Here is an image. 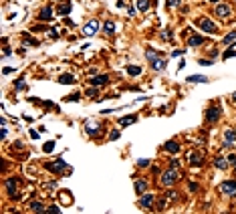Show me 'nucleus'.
Returning <instances> with one entry per match:
<instances>
[{"label": "nucleus", "instance_id": "1", "mask_svg": "<svg viewBox=\"0 0 236 214\" xmlns=\"http://www.w3.org/2000/svg\"><path fill=\"white\" fill-rule=\"evenodd\" d=\"M178 180H180V172H178V168L170 166V170H168V172H164V176H161V184H164L166 188H170V186H174Z\"/></svg>", "mask_w": 236, "mask_h": 214}, {"label": "nucleus", "instance_id": "2", "mask_svg": "<svg viewBox=\"0 0 236 214\" xmlns=\"http://www.w3.org/2000/svg\"><path fill=\"white\" fill-rule=\"evenodd\" d=\"M220 115H222V107H218V105H214V107H210L208 111H206V119H208L210 123H214V121H218L220 119Z\"/></svg>", "mask_w": 236, "mask_h": 214}, {"label": "nucleus", "instance_id": "3", "mask_svg": "<svg viewBox=\"0 0 236 214\" xmlns=\"http://www.w3.org/2000/svg\"><path fill=\"white\" fill-rule=\"evenodd\" d=\"M65 168H69V166H67L63 160H57V162H51V164H46V170H49V172H55V174H61Z\"/></svg>", "mask_w": 236, "mask_h": 214}, {"label": "nucleus", "instance_id": "4", "mask_svg": "<svg viewBox=\"0 0 236 214\" xmlns=\"http://www.w3.org/2000/svg\"><path fill=\"white\" fill-rule=\"evenodd\" d=\"M198 27L202 28V31H206V32H212V35L216 32V24H214L210 18H200L198 20Z\"/></svg>", "mask_w": 236, "mask_h": 214}, {"label": "nucleus", "instance_id": "5", "mask_svg": "<svg viewBox=\"0 0 236 214\" xmlns=\"http://www.w3.org/2000/svg\"><path fill=\"white\" fill-rule=\"evenodd\" d=\"M230 14H232V8H230L228 4H218L216 6V16L218 18H228Z\"/></svg>", "mask_w": 236, "mask_h": 214}, {"label": "nucleus", "instance_id": "6", "mask_svg": "<svg viewBox=\"0 0 236 214\" xmlns=\"http://www.w3.org/2000/svg\"><path fill=\"white\" fill-rule=\"evenodd\" d=\"M220 190L224 192V194H230V196H234V194H236V180H228V182H222Z\"/></svg>", "mask_w": 236, "mask_h": 214}, {"label": "nucleus", "instance_id": "7", "mask_svg": "<svg viewBox=\"0 0 236 214\" xmlns=\"http://www.w3.org/2000/svg\"><path fill=\"white\" fill-rule=\"evenodd\" d=\"M97 28H99V22H97V20H91L89 24H85L83 35L85 36H91V35H95V32H97Z\"/></svg>", "mask_w": 236, "mask_h": 214}, {"label": "nucleus", "instance_id": "8", "mask_svg": "<svg viewBox=\"0 0 236 214\" xmlns=\"http://www.w3.org/2000/svg\"><path fill=\"white\" fill-rule=\"evenodd\" d=\"M164 149H166L168 153H178V152H180V143L176 142V139H170V142L164 143Z\"/></svg>", "mask_w": 236, "mask_h": 214}, {"label": "nucleus", "instance_id": "9", "mask_svg": "<svg viewBox=\"0 0 236 214\" xmlns=\"http://www.w3.org/2000/svg\"><path fill=\"white\" fill-rule=\"evenodd\" d=\"M152 69L153 71H164L166 69V61H164V59H160V57L153 59V61H152Z\"/></svg>", "mask_w": 236, "mask_h": 214}, {"label": "nucleus", "instance_id": "10", "mask_svg": "<svg viewBox=\"0 0 236 214\" xmlns=\"http://www.w3.org/2000/svg\"><path fill=\"white\" fill-rule=\"evenodd\" d=\"M188 83H208V77H204V75H190L188 77Z\"/></svg>", "mask_w": 236, "mask_h": 214}, {"label": "nucleus", "instance_id": "11", "mask_svg": "<svg viewBox=\"0 0 236 214\" xmlns=\"http://www.w3.org/2000/svg\"><path fill=\"white\" fill-rule=\"evenodd\" d=\"M145 190H147V182L145 180H135V192L137 194H143Z\"/></svg>", "mask_w": 236, "mask_h": 214}, {"label": "nucleus", "instance_id": "12", "mask_svg": "<svg viewBox=\"0 0 236 214\" xmlns=\"http://www.w3.org/2000/svg\"><path fill=\"white\" fill-rule=\"evenodd\" d=\"M202 42H204V38L200 35H192L190 38H188V45L190 46H198V45H202Z\"/></svg>", "mask_w": 236, "mask_h": 214}, {"label": "nucleus", "instance_id": "13", "mask_svg": "<svg viewBox=\"0 0 236 214\" xmlns=\"http://www.w3.org/2000/svg\"><path fill=\"white\" fill-rule=\"evenodd\" d=\"M153 200H156V198H153L152 194H143V196H141V206L149 208V206H152V204H153Z\"/></svg>", "mask_w": 236, "mask_h": 214}, {"label": "nucleus", "instance_id": "14", "mask_svg": "<svg viewBox=\"0 0 236 214\" xmlns=\"http://www.w3.org/2000/svg\"><path fill=\"white\" fill-rule=\"evenodd\" d=\"M190 164H192V166H202V156H200L198 152L190 153Z\"/></svg>", "mask_w": 236, "mask_h": 214}, {"label": "nucleus", "instance_id": "15", "mask_svg": "<svg viewBox=\"0 0 236 214\" xmlns=\"http://www.w3.org/2000/svg\"><path fill=\"white\" fill-rule=\"evenodd\" d=\"M214 166H216L218 170H226V168H228V160H224V158H216V160H214Z\"/></svg>", "mask_w": 236, "mask_h": 214}, {"label": "nucleus", "instance_id": "16", "mask_svg": "<svg viewBox=\"0 0 236 214\" xmlns=\"http://www.w3.org/2000/svg\"><path fill=\"white\" fill-rule=\"evenodd\" d=\"M135 121H137V115H127V117H123L119 123H121L123 127H127V125H131V123H135Z\"/></svg>", "mask_w": 236, "mask_h": 214}, {"label": "nucleus", "instance_id": "17", "mask_svg": "<svg viewBox=\"0 0 236 214\" xmlns=\"http://www.w3.org/2000/svg\"><path fill=\"white\" fill-rule=\"evenodd\" d=\"M232 142H236V131L228 129V131H226V138H224V143H226V145H230Z\"/></svg>", "mask_w": 236, "mask_h": 214}, {"label": "nucleus", "instance_id": "18", "mask_svg": "<svg viewBox=\"0 0 236 214\" xmlns=\"http://www.w3.org/2000/svg\"><path fill=\"white\" fill-rule=\"evenodd\" d=\"M85 125H87V131H89V134H91V135H93V134H95V131H97V129H99V123H97V121H95V123H93V121H91V119H87V123H85Z\"/></svg>", "mask_w": 236, "mask_h": 214}, {"label": "nucleus", "instance_id": "19", "mask_svg": "<svg viewBox=\"0 0 236 214\" xmlns=\"http://www.w3.org/2000/svg\"><path fill=\"white\" fill-rule=\"evenodd\" d=\"M107 81H109V77H107V75H101V77H93L91 83H93V85H105Z\"/></svg>", "mask_w": 236, "mask_h": 214}, {"label": "nucleus", "instance_id": "20", "mask_svg": "<svg viewBox=\"0 0 236 214\" xmlns=\"http://www.w3.org/2000/svg\"><path fill=\"white\" fill-rule=\"evenodd\" d=\"M16 182L18 180H14V178H10L6 182V188H8V192H10V196H14V190H16Z\"/></svg>", "mask_w": 236, "mask_h": 214}, {"label": "nucleus", "instance_id": "21", "mask_svg": "<svg viewBox=\"0 0 236 214\" xmlns=\"http://www.w3.org/2000/svg\"><path fill=\"white\" fill-rule=\"evenodd\" d=\"M38 16H41V20H49L51 16H53V10L46 6V8H42V10H41V14H38Z\"/></svg>", "mask_w": 236, "mask_h": 214}, {"label": "nucleus", "instance_id": "22", "mask_svg": "<svg viewBox=\"0 0 236 214\" xmlns=\"http://www.w3.org/2000/svg\"><path fill=\"white\" fill-rule=\"evenodd\" d=\"M127 73H129L131 77H137V75L141 73V69H139L137 65H127Z\"/></svg>", "mask_w": 236, "mask_h": 214}, {"label": "nucleus", "instance_id": "23", "mask_svg": "<svg viewBox=\"0 0 236 214\" xmlns=\"http://www.w3.org/2000/svg\"><path fill=\"white\" fill-rule=\"evenodd\" d=\"M137 8H139L141 12L149 10V0H137Z\"/></svg>", "mask_w": 236, "mask_h": 214}, {"label": "nucleus", "instance_id": "24", "mask_svg": "<svg viewBox=\"0 0 236 214\" xmlns=\"http://www.w3.org/2000/svg\"><path fill=\"white\" fill-rule=\"evenodd\" d=\"M222 41H224V45H232V42L236 41V31H232L230 35H226L224 38H222Z\"/></svg>", "mask_w": 236, "mask_h": 214}, {"label": "nucleus", "instance_id": "25", "mask_svg": "<svg viewBox=\"0 0 236 214\" xmlns=\"http://www.w3.org/2000/svg\"><path fill=\"white\" fill-rule=\"evenodd\" d=\"M61 202L65 204V206H69V204L73 202V200H71V194H69V192H61Z\"/></svg>", "mask_w": 236, "mask_h": 214}, {"label": "nucleus", "instance_id": "26", "mask_svg": "<svg viewBox=\"0 0 236 214\" xmlns=\"http://www.w3.org/2000/svg\"><path fill=\"white\" fill-rule=\"evenodd\" d=\"M230 57H236V45L232 46V49L224 51V55H222V59H230Z\"/></svg>", "mask_w": 236, "mask_h": 214}, {"label": "nucleus", "instance_id": "27", "mask_svg": "<svg viewBox=\"0 0 236 214\" xmlns=\"http://www.w3.org/2000/svg\"><path fill=\"white\" fill-rule=\"evenodd\" d=\"M59 81H61V83H73L75 77H73V75H61V77H59Z\"/></svg>", "mask_w": 236, "mask_h": 214}, {"label": "nucleus", "instance_id": "28", "mask_svg": "<svg viewBox=\"0 0 236 214\" xmlns=\"http://www.w3.org/2000/svg\"><path fill=\"white\" fill-rule=\"evenodd\" d=\"M31 210H34V212H41V210H46L42 204H38V202H32L31 204Z\"/></svg>", "mask_w": 236, "mask_h": 214}, {"label": "nucleus", "instance_id": "29", "mask_svg": "<svg viewBox=\"0 0 236 214\" xmlns=\"http://www.w3.org/2000/svg\"><path fill=\"white\" fill-rule=\"evenodd\" d=\"M14 89H16V91H22V89H24V79H18V81H16V83H14Z\"/></svg>", "mask_w": 236, "mask_h": 214}, {"label": "nucleus", "instance_id": "30", "mask_svg": "<svg viewBox=\"0 0 236 214\" xmlns=\"http://www.w3.org/2000/svg\"><path fill=\"white\" fill-rule=\"evenodd\" d=\"M59 12H61V14H69V12H71V4H65V6H61V8H59Z\"/></svg>", "mask_w": 236, "mask_h": 214}, {"label": "nucleus", "instance_id": "31", "mask_svg": "<svg viewBox=\"0 0 236 214\" xmlns=\"http://www.w3.org/2000/svg\"><path fill=\"white\" fill-rule=\"evenodd\" d=\"M113 31H115V24L113 22H105V32H107V35H111Z\"/></svg>", "mask_w": 236, "mask_h": 214}, {"label": "nucleus", "instance_id": "32", "mask_svg": "<svg viewBox=\"0 0 236 214\" xmlns=\"http://www.w3.org/2000/svg\"><path fill=\"white\" fill-rule=\"evenodd\" d=\"M53 149H55V142H49V143H45V152H46V153H51Z\"/></svg>", "mask_w": 236, "mask_h": 214}, {"label": "nucleus", "instance_id": "33", "mask_svg": "<svg viewBox=\"0 0 236 214\" xmlns=\"http://www.w3.org/2000/svg\"><path fill=\"white\" fill-rule=\"evenodd\" d=\"M170 36H171L170 31H161V38H164V41H170Z\"/></svg>", "mask_w": 236, "mask_h": 214}, {"label": "nucleus", "instance_id": "34", "mask_svg": "<svg viewBox=\"0 0 236 214\" xmlns=\"http://www.w3.org/2000/svg\"><path fill=\"white\" fill-rule=\"evenodd\" d=\"M200 65L206 67V65H212V59H200Z\"/></svg>", "mask_w": 236, "mask_h": 214}, {"label": "nucleus", "instance_id": "35", "mask_svg": "<svg viewBox=\"0 0 236 214\" xmlns=\"http://www.w3.org/2000/svg\"><path fill=\"white\" fill-rule=\"evenodd\" d=\"M143 166H149V160H139L137 162V168H143Z\"/></svg>", "mask_w": 236, "mask_h": 214}, {"label": "nucleus", "instance_id": "36", "mask_svg": "<svg viewBox=\"0 0 236 214\" xmlns=\"http://www.w3.org/2000/svg\"><path fill=\"white\" fill-rule=\"evenodd\" d=\"M168 6L174 8V6H180V0H168Z\"/></svg>", "mask_w": 236, "mask_h": 214}, {"label": "nucleus", "instance_id": "37", "mask_svg": "<svg viewBox=\"0 0 236 214\" xmlns=\"http://www.w3.org/2000/svg\"><path fill=\"white\" fill-rule=\"evenodd\" d=\"M24 45H38V42L34 41V38H28V36H26V38H24Z\"/></svg>", "mask_w": 236, "mask_h": 214}, {"label": "nucleus", "instance_id": "38", "mask_svg": "<svg viewBox=\"0 0 236 214\" xmlns=\"http://www.w3.org/2000/svg\"><path fill=\"white\" fill-rule=\"evenodd\" d=\"M49 36L51 38H59V35H57V31H55V28H51V31H49Z\"/></svg>", "mask_w": 236, "mask_h": 214}, {"label": "nucleus", "instance_id": "39", "mask_svg": "<svg viewBox=\"0 0 236 214\" xmlns=\"http://www.w3.org/2000/svg\"><path fill=\"white\" fill-rule=\"evenodd\" d=\"M12 71H14V69H12V67H4V71H2V73H4V75H10Z\"/></svg>", "mask_w": 236, "mask_h": 214}, {"label": "nucleus", "instance_id": "40", "mask_svg": "<svg viewBox=\"0 0 236 214\" xmlns=\"http://www.w3.org/2000/svg\"><path fill=\"white\" fill-rule=\"evenodd\" d=\"M87 95H89V97H93V95H97V87H95V89H89V91H87Z\"/></svg>", "mask_w": 236, "mask_h": 214}, {"label": "nucleus", "instance_id": "41", "mask_svg": "<svg viewBox=\"0 0 236 214\" xmlns=\"http://www.w3.org/2000/svg\"><path fill=\"white\" fill-rule=\"evenodd\" d=\"M46 210H49V212H59V210H61V208H59V206H49V208H46Z\"/></svg>", "mask_w": 236, "mask_h": 214}, {"label": "nucleus", "instance_id": "42", "mask_svg": "<svg viewBox=\"0 0 236 214\" xmlns=\"http://www.w3.org/2000/svg\"><path fill=\"white\" fill-rule=\"evenodd\" d=\"M77 99H79V93H73V95L69 97V101H77Z\"/></svg>", "mask_w": 236, "mask_h": 214}, {"label": "nucleus", "instance_id": "43", "mask_svg": "<svg viewBox=\"0 0 236 214\" xmlns=\"http://www.w3.org/2000/svg\"><path fill=\"white\" fill-rule=\"evenodd\" d=\"M10 53H12V51L8 49V46H4V57H10Z\"/></svg>", "mask_w": 236, "mask_h": 214}, {"label": "nucleus", "instance_id": "44", "mask_svg": "<svg viewBox=\"0 0 236 214\" xmlns=\"http://www.w3.org/2000/svg\"><path fill=\"white\" fill-rule=\"evenodd\" d=\"M111 139H119V131H113V134H111Z\"/></svg>", "mask_w": 236, "mask_h": 214}, {"label": "nucleus", "instance_id": "45", "mask_svg": "<svg viewBox=\"0 0 236 214\" xmlns=\"http://www.w3.org/2000/svg\"><path fill=\"white\" fill-rule=\"evenodd\" d=\"M45 186H46V188H49V190H53V188H55V182H46V184H45Z\"/></svg>", "mask_w": 236, "mask_h": 214}, {"label": "nucleus", "instance_id": "46", "mask_svg": "<svg viewBox=\"0 0 236 214\" xmlns=\"http://www.w3.org/2000/svg\"><path fill=\"white\" fill-rule=\"evenodd\" d=\"M31 138H32V139H38V134H36V131H32V129H31Z\"/></svg>", "mask_w": 236, "mask_h": 214}, {"label": "nucleus", "instance_id": "47", "mask_svg": "<svg viewBox=\"0 0 236 214\" xmlns=\"http://www.w3.org/2000/svg\"><path fill=\"white\" fill-rule=\"evenodd\" d=\"M228 162H232V164H236V153H232V156L228 158Z\"/></svg>", "mask_w": 236, "mask_h": 214}, {"label": "nucleus", "instance_id": "48", "mask_svg": "<svg viewBox=\"0 0 236 214\" xmlns=\"http://www.w3.org/2000/svg\"><path fill=\"white\" fill-rule=\"evenodd\" d=\"M232 99H234V101H236V93H234V95H232Z\"/></svg>", "mask_w": 236, "mask_h": 214}, {"label": "nucleus", "instance_id": "49", "mask_svg": "<svg viewBox=\"0 0 236 214\" xmlns=\"http://www.w3.org/2000/svg\"><path fill=\"white\" fill-rule=\"evenodd\" d=\"M210 2H220V0H210Z\"/></svg>", "mask_w": 236, "mask_h": 214}]
</instances>
